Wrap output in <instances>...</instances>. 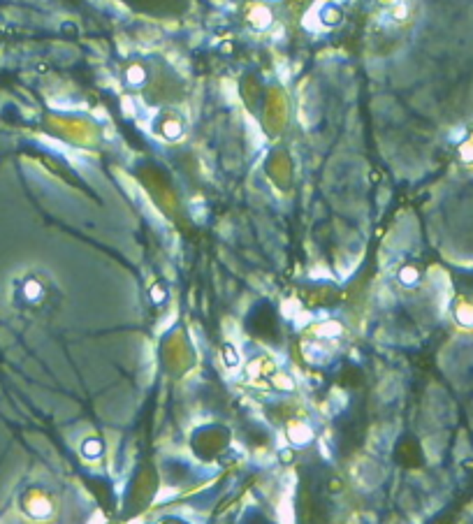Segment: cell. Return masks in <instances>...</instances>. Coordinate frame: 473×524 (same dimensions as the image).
I'll list each match as a JSON object with an SVG mask.
<instances>
[{
  "instance_id": "6",
  "label": "cell",
  "mask_w": 473,
  "mask_h": 524,
  "mask_svg": "<svg viewBox=\"0 0 473 524\" xmlns=\"http://www.w3.org/2000/svg\"><path fill=\"white\" fill-rule=\"evenodd\" d=\"M81 453H84V457H88V460H95V457H100V453H103V441L100 438H88V441H84V446H81Z\"/></svg>"
},
{
  "instance_id": "8",
  "label": "cell",
  "mask_w": 473,
  "mask_h": 524,
  "mask_svg": "<svg viewBox=\"0 0 473 524\" xmlns=\"http://www.w3.org/2000/svg\"><path fill=\"white\" fill-rule=\"evenodd\" d=\"M226 355H228V364H235V362H239V355L232 353V346H226Z\"/></svg>"
},
{
  "instance_id": "2",
  "label": "cell",
  "mask_w": 473,
  "mask_h": 524,
  "mask_svg": "<svg viewBox=\"0 0 473 524\" xmlns=\"http://www.w3.org/2000/svg\"><path fill=\"white\" fill-rule=\"evenodd\" d=\"M23 511H26L33 520H47L54 515V499L42 489H33L28 496L23 499Z\"/></svg>"
},
{
  "instance_id": "3",
  "label": "cell",
  "mask_w": 473,
  "mask_h": 524,
  "mask_svg": "<svg viewBox=\"0 0 473 524\" xmlns=\"http://www.w3.org/2000/svg\"><path fill=\"white\" fill-rule=\"evenodd\" d=\"M184 135V123L179 119H168L163 123V137L170 139V142H177V139Z\"/></svg>"
},
{
  "instance_id": "5",
  "label": "cell",
  "mask_w": 473,
  "mask_h": 524,
  "mask_svg": "<svg viewBox=\"0 0 473 524\" xmlns=\"http://www.w3.org/2000/svg\"><path fill=\"white\" fill-rule=\"evenodd\" d=\"M399 281H402V286H406V288H413V286H418V281H420V272L413 267V264H406V267H402L399 269Z\"/></svg>"
},
{
  "instance_id": "4",
  "label": "cell",
  "mask_w": 473,
  "mask_h": 524,
  "mask_svg": "<svg viewBox=\"0 0 473 524\" xmlns=\"http://www.w3.org/2000/svg\"><path fill=\"white\" fill-rule=\"evenodd\" d=\"M146 68L144 65H130V68L126 70V81L130 86H144V81H146Z\"/></svg>"
},
{
  "instance_id": "7",
  "label": "cell",
  "mask_w": 473,
  "mask_h": 524,
  "mask_svg": "<svg viewBox=\"0 0 473 524\" xmlns=\"http://www.w3.org/2000/svg\"><path fill=\"white\" fill-rule=\"evenodd\" d=\"M165 297H168V293H165V288H163L160 284H158V286H153V288H151V299H153L156 304H160Z\"/></svg>"
},
{
  "instance_id": "1",
  "label": "cell",
  "mask_w": 473,
  "mask_h": 524,
  "mask_svg": "<svg viewBox=\"0 0 473 524\" xmlns=\"http://www.w3.org/2000/svg\"><path fill=\"white\" fill-rule=\"evenodd\" d=\"M19 297L23 304L30 306V309H42V306L49 304V299H52V286H49L45 279L33 274V276L23 279V284L19 288Z\"/></svg>"
}]
</instances>
